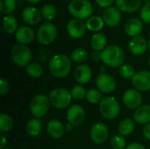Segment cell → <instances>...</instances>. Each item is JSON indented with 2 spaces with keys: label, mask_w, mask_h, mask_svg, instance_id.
<instances>
[{
  "label": "cell",
  "mask_w": 150,
  "mask_h": 149,
  "mask_svg": "<svg viewBox=\"0 0 150 149\" xmlns=\"http://www.w3.org/2000/svg\"><path fill=\"white\" fill-rule=\"evenodd\" d=\"M122 101L127 108L130 110H136L142 105V96L139 90L134 88H131L124 92L122 96Z\"/></svg>",
  "instance_id": "10"
},
{
  "label": "cell",
  "mask_w": 150,
  "mask_h": 149,
  "mask_svg": "<svg viewBox=\"0 0 150 149\" xmlns=\"http://www.w3.org/2000/svg\"><path fill=\"white\" fill-rule=\"evenodd\" d=\"M86 29V25L83 20L78 18H72L67 24V32L73 39L83 38L85 34Z\"/></svg>",
  "instance_id": "14"
},
{
  "label": "cell",
  "mask_w": 150,
  "mask_h": 149,
  "mask_svg": "<svg viewBox=\"0 0 150 149\" xmlns=\"http://www.w3.org/2000/svg\"><path fill=\"white\" fill-rule=\"evenodd\" d=\"M50 106L49 97L45 94H38L30 102V112L33 118L40 119L47 113Z\"/></svg>",
  "instance_id": "6"
},
{
  "label": "cell",
  "mask_w": 150,
  "mask_h": 149,
  "mask_svg": "<svg viewBox=\"0 0 150 149\" xmlns=\"http://www.w3.org/2000/svg\"><path fill=\"white\" fill-rule=\"evenodd\" d=\"M96 86L100 92L110 94L116 89V80L109 73H100L96 78Z\"/></svg>",
  "instance_id": "9"
},
{
  "label": "cell",
  "mask_w": 150,
  "mask_h": 149,
  "mask_svg": "<svg viewBox=\"0 0 150 149\" xmlns=\"http://www.w3.org/2000/svg\"><path fill=\"white\" fill-rule=\"evenodd\" d=\"M25 73L33 78H40L43 75L44 69L40 64L32 62L25 68Z\"/></svg>",
  "instance_id": "30"
},
{
  "label": "cell",
  "mask_w": 150,
  "mask_h": 149,
  "mask_svg": "<svg viewBox=\"0 0 150 149\" xmlns=\"http://www.w3.org/2000/svg\"><path fill=\"white\" fill-rule=\"evenodd\" d=\"M148 49H149V51L150 52V39L149 40V41H148Z\"/></svg>",
  "instance_id": "49"
},
{
  "label": "cell",
  "mask_w": 150,
  "mask_h": 149,
  "mask_svg": "<svg viewBox=\"0 0 150 149\" xmlns=\"http://www.w3.org/2000/svg\"><path fill=\"white\" fill-rule=\"evenodd\" d=\"M140 16L143 22L147 24H150V3H146L142 7Z\"/></svg>",
  "instance_id": "38"
},
{
  "label": "cell",
  "mask_w": 150,
  "mask_h": 149,
  "mask_svg": "<svg viewBox=\"0 0 150 149\" xmlns=\"http://www.w3.org/2000/svg\"><path fill=\"white\" fill-rule=\"evenodd\" d=\"M72 68L71 59L63 54H57L51 57L48 63V69L53 76L62 79L67 77Z\"/></svg>",
  "instance_id": "1"
},
{
  "label": "cell",
  "mask_w": 150,
  "mask_h": 149,
  "mask_svg": "<svg viewBox=\"0 0 150 149\" xmlns=\"http://www.w3.org/2000/svg\"><path fill=\"white\" fill-rule=\"evenodd\" d=\"M142 133H143L144 138L150 141V123L144 126L143 130H142Z\"/></svg>",
  "instance_id": "42"
},
{
  "label": "cell",
  "mask_w": 150,
  "mask_h": 149,
  "mask_svg": "<svg viewBox=\"0 0 150 149\" xmlns=\"http://www.w3.org/2000/svg\"><path fill=\"white\" fill-rule=\"evenodd\" d=\"M11 56L14 63L21 68H26L32 61V52L26 45H14L11 50Z\"/></svg>",
  "instance_id": "7"
},
{
  "label": "cell",
  "mask_w": 150,
  "mask_h": 149,
  "mask_svg": "<svg viewBox=\"0 0 150 149\" xmlns=\"http://www.w3.org/2000/svg\"><path fill=\"white\" fill-rule=\"evenodd\" d=\"M103 19L105 24L110 27L117 26L121 20V13L118 7L110 6L105 8L103 12Z\"/></svg>",
  "instance_id": "15"
},
{
  "label": "cell",
  "mask_w": 150,
  "mask_h": 149,
  "mask_svg": "<svg viewBox=\"0 0 150 149\" xmlns=\"http://www.w3.org/2000/svg\"><path fill=\"white\" fill-rule=\"evenodd\" d=\"M34 31L27 25L18 27L17 32H15V38L17 41L18 42V44L22 45H27L32 43L34 40Z\"/></svg>",
  "instance_id": "20"
},
{
  "label": "cell",
  "mask_w": 150,
  "mask_h": 149,
  "mask_svg": "<svg viewBox=\"0 0 150 149\" xmlns=\"http://www.w3.org/2000/svg\"><path fill=\"white\" fill-rule=\"evenodd\" d=\"M41 15L43 17V18H45L47 21H51L53 20L57 14V10L55 8V6L52 4H44L41 8Z\"/></svg>",
  "instance_id": "32"
},
{
  "label": "cell",
  "mask_w": 150,
  "mask_h": 149,
  "mask_svg": "<svg viewBox=\"0 0 150 149\" xmlns=\"http://www.w3.org/2000/svg\"><path fill=\"white\" fill-rule=\"evenodd\" d=\"M128 49L134 55H142L148 49V41L142 36L133 37L129 40Z\"/></svg>",
  "instance_id": "19"
},
{
  "label": "cell",
  "mask_w": 150,
  "mask_h": 149,
  "mask_svg": "<svg viewBox=\"0 0 150 149\" xmlns=\"http://www.w3.org/2000/svg\"><path fill=\"white\" fill-rule=\"evenodd\" d=\"M120 75L124 79H132L135 75V69L134 66L128 63H124L120 67Z\"/></svg>",
  "instance_id": "33"
},
{
  "label": "cell",
  "mask_w": 150,
  "mask_h": 149,
  "mask_svg": "<svg viewBox=\"0 0 150 149\" xmlns=\"http://www.w3.org/2000/svg\"><path fill=\"white\" fill-rule=\"evenodd\" d=\"M48 97L51 106L59 110L69 107L72 100L70 92L63 88H55L52 90L49 93Z\"/></svg>",
  "instance_id": "5"
},
{
  "label": "cell",
  "mask_w": 150,
  "mask_h": 149,
  "mask_svg": "<svg viewBox=\"0 0 150 149\" xmlns=\"http://www.w3.org/2000/svg\"><path fill=\"white\" fill-rule=\"evenodd\" d=\"M69 12L78 19H88L93 13V6L88 0H72L68 6Z\"/></svg>",
  "instance_id": "3"
},
{
  "label": "cell",
  "mask_w": 150,
  "mask_h": 149,
  "mask_svg": "<svg viewBox=\"0 0 150 149\" xmlns=\"http://www.w3.org/2000/svg\"><path fill=\"white\" fill-rule=\"evenodd\" d=\"M106 67H107V66H105V65H103V66L100 67V71H101V73H106Z\"/></svg>",
  "instance_id": "48"
},
{
  "label": "cell",
  "mask_w": 150,
  "mask_h": 149,
  "mask_svg": "<svg viewBox=\"0 0 150 149\" xmlns=\"http://www.w3.org/2000/svg\"><path fill=\"white\" fill-rule=\"evenodd\" d=\"M124 30H125V32L132 38L140 36V34L142 33V32L143 30L142 22L141 19H139L137 18H129L125 24Z\"/></svg>",
  "instance_id": "21"
},
{
  "label": "cell",
  "mask_w": 150,
  "mask_h": 149,
  "mask_svg": "<svg viewBox=\"0 0 150 149\" xmlns=\"http://www.w3.org/2000/svg\"><path fill=\"white\" fill-rule=\"evenodd\" d=\"M134 88L140 92H145L150 90V71L140 70L135 73L131 79Z\"/></svg>",
  "instance_id": "12"
},
{
  "label": "cell",
  "mask_w": 150,
  "mask_h": 149,
  "mask_svg": "<svg viewBox=\"0 0 150 149\" xmlns=\"http://www.w3.org/2000/svg\"><path fill=\"white\" fill-rule=\"evenodd\" d=\"M42 129V124L40 119H31L25 126V132L30 137H37L40 134Z\"/></svg>",
  "instance_id": "25"
},
{
  "label": "cell",
  "mask_w": 150,
  "mask_h": 149,
  "mask_svg": "<svg viewBox=\"0 0 150 149\" xmlns=\"http://www.w3.org/2000/svg\"><path fill=\"white\" fill-rule=\"evenodd\" d=\"M70 94H71V97H72L73 99L80 101V100L83 99L86 97L87 90L82 85H76L71 89Z\"/></svg>",
  "instance_id": "36"
},
{
  "label": "cell",
  "mask_w": 150,
  "mask_h": 149,
  "mask_svg": "<svg viewBox=\"0 0 150 149\" xmlns=\"http://www.w3.org/2000/svg\"><path fill=\"white\" fill-rule=\"evenodd\" d=\"M9 88H10V85L7 80H5L4 77H1L0 78V95L4 96L7 94L9 91Z\"/></svg>",
  "instance_id": "39"
},
{
  "label": "cell",
  "mask_w": 150,
  "mask_h": 149,
  "mask_svg": "<svg viewBox=\"0 0 150 149\" xmlns=\"http://www.w3.org/2000/svg\"><path fill=\"white\" fill-rule=\"evenodd\" d=\"M135 129V122L133 119H122L119 126H118V131L120 135L122 136H129L131 135Z\"/></svg>",
  "instance_id": "26"
},
{
  "label": "cell",
  "mask_w": 150,
  "mask_h": 149,
  "mask_svg": "<svg viewBox=\"0 0 150 149\" xmlns=\"http://www.w3.org/2000/svg\"><path fill=\"white\" fill-rule=\"evenodd\" d=\"M13 119L7 113H1L0 115V131L2 133H7L13 127Z\"/></svg>",
  "instance_id": "31"
},
{
  "label": "cell",
  "mask_w": 150,
  "mask_h": 149,
  "mask_svg": "<svg viewBox=\"0 0 150 149\" xmlns=\"http://www.w3.org/2000/svg\"><path fill=\"white\" fill-rule=\"evenodd\" d=\"M125 58L124 50L117 45L108 46L101 52V61L110 68H120L124 64Z\"/></svg>",
  "instance_id": "2"
},
{
  "label": "cell",
  "mask_w": 150,
  "mask_h": 149,
  "mask_svg": "<svg viewBox=\"0 0 150 149\" xmlns=\"http://www.w3.org/2000/svg\"><path fill=\"white\" fill-rule=\"evenodd\" d=\"M0 139V148L1 149L5 148V146L7 145V138L4 136V134H1Z\"/></svg>",
  "instance_id": "45"
},
{
  "label": "cell",
  "mask_w": 150,
  "mask_h": 149,
  "mask_svg": "<svg viewBox=\"0 0 150 149\" xmlns=\"http://www.w3.org/2000/svg\"><path fill=\"white\" fill-rule=\"evenodd\" d=\"M16 9V0H0V11L3 14L10 15Z\"/></svg>",
  "instance_id": "34"
},
{
  "label": "cell",
  "mask_w": 150,
  "mask_h": 149,
  "mask_svg": "<svg viewBox=\"0 0 150 149\" xmlns=\"http://www.w3.org/2000/svg\"><path fill=\"white\" fill-rule=\"evenodd\" d=\"M85 98L88 101V103H90L91 105H97V104L100 103L101 100L103 99L101 92L96 89H91V90H88Z\"/></svg>",
  "instance_id": "35"
},
{
  "label": "cell",
  "mask_w": 150,
  "mask_h": 149,
  "mask_svg": "<svg viewBox=\"0 0 150 149\" xmlns=\"http://www.w3.org/2000/svg\"><path fill=\"white\" fill-rule=\"evenodd\" d=\"M86 28L89 31L91 32H98L100 31L105 25V21L103 19V18L99 17V16H91V18H89L86 20Z\"/></svg>",
  "instance_id": "28"
},
{
  "label": "cell",
  "mask_w": 150,
  "mask_h": 149,
  "mask_svg": "<svg viewBox=\"0 0 150 149\" xmlns=\"http://www.w3.org/2000/svg\"><path fill=\"white\" fill-rule=\"evenodd\" d=\"M107 44V39L105 34L101 32H96L92 35L91 39V46L94 51L102 52Z\"/></svg>",
  "instance_id": "24"
},
{
  "label": "cell",
  "mask_w": 150,
  "mask_h": 149,
  "mask_svg": "<svg viewBox=\"0 0 150 149\" xmlns=\"http://www.w3.org/2000/svg\"><path fill=\"white\" fill-rule=\"evenodd\" d=\"M50 55V51L49 49L47 48H43V49H40V53H39V59L41 61H45L47 60L48 56Z\"/></svg>",
  "instance_id": "40"
},
{
  "label": "cell",
  "mask_w": 150,
  "mask_h": 149,
  "mask_svg": "<svg viewBox=\"0 0 150 149\" xmlns=\"http://www.w3.org/2000/svg\"><path fill=\"white\" fill-rule=\"evenodd\" d=\"M85 111L79 105H74L69 107L67 112V120L73 126H81L85 120Z\"/></svg>",
  "instance_id": "13"
},
{
  "label": "cell",
  "mask_w": 150,
  "mask_h": 149,
  "mask_svg": "<svg viewBox=\"0 0 150 149\" xmlns=\"http://www.w3.org/2000/svg\"><path fill=\"white\" fill-rule=\"evenodd\" d=\"M120 11L131 13L138 11L142 4V0H115Z\"/></svg>",
  "instance_id": "23"
},
{
  "label": "cell",
  "mask_w": 150,
  "mask_h": 149,
  "mask_svg": "<svg viewBox=\"0 0 150 149\" xmlns=\"http://www.w3.org/2000/svg\"><path fill=\"white\" fill-rule=\"evenodd\" d=\"M108 127L105 124L102 122L95 123L90 130V137L91 141L97 145H101L105 143L108 138Z\"/></svg>",
  "instance_id": "11"
},
{
  "label": "cell",
  "mask_w": 150,
  "mask_h": 149,
  "mask_svg": "<svg viewBox=\"0 0 150 149\" xmlns=\"http://www.w3.org/2000/svg\"><path fill=\"white\" fill-rule=\"evenodd\" d=\"M89 57V54L86 49L83 47H78L73 50V52L70 54V59L76 63L78 64H83L84 61H87Z\"/></svg>",
  "instance_id": "29"
},
{
  "label": "cell",
  "mask_w": 150,
  "mask_h": 149,
  "mask_svg": "<svg viewBox=\"0 0 150 149\" xmlns=\"http://www.w3.org/2000/svg\"><path fill=\"white\" fill-rule=\"evenodd\" d=\"M57 37V27L51 22L43 23L37 32V40L42 45H49Z\"/></svg>",
  "instance_id": "8"
},
{
  "label": "cell",
  "mask_w": 150,
  "mask_h": 149,
  "mask_svg": "<svg viewBox=\"0 0 150 149\" xmlns=\"http://www.w3.org/2000/svg\"><path fill=\"white\" fill-rule=\"evenodd\" d=\"M126 149H146L145 146L142 145V143H139V142H134V143H131L129 144L127 148Z\"/></svg>",
  "instance_id": "43"
},
{
  "label": "cell",
  "mask_w": 150,
  "mask_h": 149,
  "mask_svg": "<svg viewBox=\"0 0 150 149\" xmlns=\"http://www.w3.org/2000/svg\"><path fill=\"white\" fill-rule=\"evenodd\" d=\"M4 149H11V148H4Z\"/></svg>",
  "instance_id": "53"
},
{
  "label": "cell",
  "mask_w": 150,
  "mask_h": 149,
  "mask_svg": "<svg viewBox=\"0 0 150 149\" xmlns=\"http://www.w3.org/2000/svg\"><path fill=\"white\" fill-rule=\"evenodd\" d=\"M95 1L99 6L105 7V8L110 7L112 4V3L114 2V0H95Z\"/></svg>",
  "instance_id": "41"
},
{
  "label": "cell",
  "mask_w": 150,
  "mask_h": 149,
  "mask_svg": "<svg viewBox=\"0 0 150 149\" xmlns=\"http://www.w3.org/2000/svg\"><path fill=\"white\" fill-rule=\"evenodd\" d=\"M62 1H72V0H62Z\"/></svg>",
  "instance_id": "52"
},
{
  "label": "cell",
  "mask_w": 150,
  "mask_h": 149,
  "mask_svg": "<svg viewBox=\"0 0 150 149\" xmlns=\"http://www.w3.org/2000/svg\"><path fill=\"white\" fill-rule=\"evenodd\" d=\"M92 77L91 68L87 64H79L74 70V78L79 84L88 83Z\"/></svg>",
  "instance_id": "16"
},
{
  "label": "cell",
  "mask_w": 150,
  "mask_h": 149,
  "mask_svg": "<svg viewBox=\"0 0 150 149\" xmlns=\"http://www.w3.org/2000/svg\"><path fill=\"white\" fill-rule=\"evenodd\" d=\"M65 132V126L59 119H51L47 124V133L54 140H59L63 137Z\"/></svg>",
  "instance_id": "18"
},
{
  "label": "cell",
  "mask_w": 150,
  "mask_h": 149,
  "mask_svg": "<svg viewBox=\"0 0 150 149\" xmlns=\"http://www.w3.org/2000/svg\"><path fill=\"white\" fill-rule=\"evenodd\" d=\"M73 130V126L70 124V123H67L66 125H65V131L66 132H70V131H72Z\"/></svg>",
  "instance_id": "46"
},
{
  "label": "cell",
  "mask_w": 150,
  "mask_h": 149,
  "mask_svg": "<svg viewBox=\"0 0 150 149\" xmlns=\"http://www.w3.org/2000/svg\"><path fill=\"white\" fill-rule=\"evenodd\" d=\"M26 1L31 4H40L42 0H26Z\"/></svg>",
  "instance_id": "47"
},
{
  "label": "cell",
  "mask_w": 150,
  "mask_h": 149,
  "mask_svg": "<svg viewBox=\"0 0 150 149\" xmlns=\"http://www.w3.org/2000/svg\"><path fill=\"white\" fill-rule=\"evenodd\" d=\"M98 110L105 119L112 120L119 116L120 112V105L114 97H105L99 103Z\"/></svg>",
  "instance_id": "4"
},
{
  "label": "cell",
  "mask_w": 150,
  "mask_h": 149,
  "mask_svg": "<svg viewBox=\"0 0 150 149\" xmlns=\"http://www.w3.org/2000/svg\"><path fill=\"white\" fill-rule=\"evenodd\" d=\"M146 1V3H150V0H145Z\"/></svg>",
  "instance_id": "51"
},
{
  "label": "cell",
  "mask_w": 150,
  "mask_h": 149,
  "mask_svg": "<svg viewBox=\"0 0 150 149\" xmlns=\"http://www.w3.org/2000/svg\"><path fill=\"white\" fill-rule=\"evenodd\" d=\"M21 17L24 22L30 25H37L40 22L42 18L41 11L33 6H28L22 11Z\"/></svg>",
  "instance_id": "17"
},
{
  "label": "cell",
  "mask_w": 150,
  "mask_h": 149,
  "mask_svg": "<svg viewBox=\"0 0 150 149\" xmlns=\"http://www.w3.org/2000/svg\"><path fill=\"white\" fill-rule=\"evenodd\" d=\"M3 28L6 33L11 34L18 30V21L13 15H5L3 19Z\"/></svg>",
  "instance_id": "27"
},
{
  "label": "cell",
  "mask_w": 150,
  "mask_h": 149,
  "mask_svg": "<svg viewBox=\"0 0 150 149\" xmlns=\"http://www.w3.org/2000/svg\"><path fill=\"white\" fill-rule=\"evenodd\" d=\"M149 68H150V58H149Z\"/></svg>",
  "instance_id": "50"
},
{
  "label": "cell",
  "mask_w": 150,
  "mask_h": 149,
  "mask_svg": "<svg viewBox=\"0 0 150 149\" xmlns=\"http://www.w3.org/2000/svg\"><path fill=\"white\" fill-rule=\"evenodd\" d=\"M111 146L112 149H126L127 147L124 136L120 134H116L112 136V138L111 139Z\"/></svg>",
  "instance_id": "37"
},
{
  "label": "cell",
  "mask_w": 150,
  "mask_h": 149,
  "mask_svg": "<svg viewBox=\"0 0 150 149\" xmlns=\"http://www.w3.org/2000/svg\"><path fill=\"white\" fill-rule=\"evenodd\" d=\"M133 119L140 125H147L150 123V105H143L134 110L133 113Z\"/></svg>",
  "instance_id": "22"
},
{
  "label": "cell",
  "mask_w": 150,
  "mask_h": 149,
  "mask_svg": "<svg viewBox=\"0 0 150 149\" xmlns=\"http://www.w3.org/2000/svg\"><path fill=\"white\" fill-rule=\"evenodd\" d=\"M91 58L93 61H101V52H98V51H94L91 55Z\"/></svg>",
  "instance_id": "44"
}]
</instances>
